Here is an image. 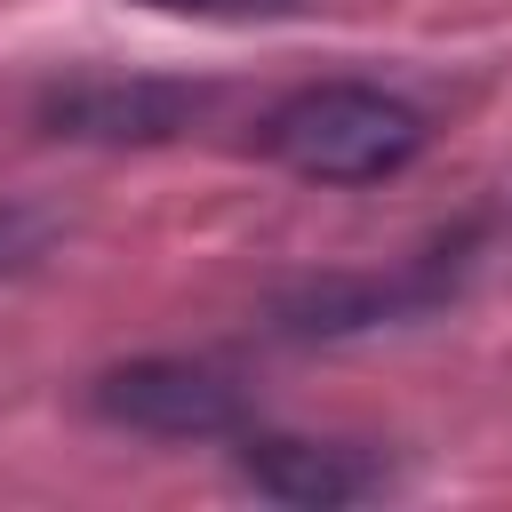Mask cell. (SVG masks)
I'll return each mask as SVG.
<instances>
[{"label":"cell","mask_w":512,"mask_h":512,"mask_svg":"<svg viewBox=\"0 0 512 512\" xmlns=\"http://www.w3.org/2000/svg\"><path fill=\"white\" fill-rule=\"evenodd\" d=\"M192 104V88H72L56 96V136H168Z\"/></svg>","instance_id":"277c9868"},{"label":"cell","mask_w":512,"mask_h":512,"mask_svg":"<svg viewBox=\"0 0 512 512\" xmlns=\"http://www.w3.org/2000/svg\"><path fill=\"white\" fill-rule=\"evenodd\" d=\"M96 416L152 440H216V432H240V392L200 360H128L96 376Z\"/></svg>","instance_id":"7a4b0ae2"},{"label":"cell","mask_w":512,"mask_h":512,"mask_svg":"<svg viewBox=\"0 0 512 512\" xmlns=\"http://www.w3.org/2000/svg\"><path fill=\"white\" fill-rule=\"evenodd\" d=\"M144 8H168V16H280L296 0H144Z\"/></svg>","instance_id":"8992f818"},{"label":"cell","mask_w":512,"mask_h":512,"mask_svg":"<svg viewBox=\"0 0 512 512\" xmlns=\"http://www.w3.org/2000/svg\"><path fill=\"white\" fill-rule=\"evenodd\" d=\"M40 240H48V232H40V216L0 208V280H8V272H24V264L40 256Z\"/></svg>","instance_id":"5b68a950"},{"label":"cell","mask_w":512,"mask_h":512,"mask_svg":"<svg viewBox=\"0 0 512 512\" xmlns=\"http://www.w3.org/2000/svg\"><path fill=\"white\" fill-rule=\"evenodd\" d=\"M240 480L272 504H304V512H328V504H360L384 488V472L360 456V448H328V440H248L240 448Z\"/></svg>","instance_id":"3957f363"},{"label":"cell","mask_w":512,"mask_h":512,"mask_svg":"<svg viewBox=\"0 0 512 512\" xmlns=\"http://www.w3.org/2000/svg\"><path fill=\"white\" fill-rule=\"evenodd\" d=\"M424 144V120L368 88V80H320V88H296L272 120H264V152L312 184H376L392 168H408Z\"/></svg>","instance_id":"6da1fadb"}]
</instances>
